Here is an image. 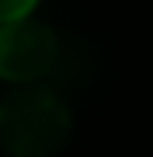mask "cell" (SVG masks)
<instances>
[{"instance_id":"7a4b0ae2","label":"cell","mask_w":153,"mask_h":157,"mask_svg":"<svg viewBox=\"0 0 153 157\" xmlns=\"http://www.w3.org/2000/svg\"><path fill=\"white\" fill-rule=\"evenodd\" d=\"M59 59V39L38 17L0 25V80L7 84H38Z\"/></svg>"},{"instance_id":"6da1fadb","label":"cell","mask_w":153,"mask_h":157,"mask_svg":"<svg viewBox=\"0 0 153 157\" xmlns=\"http://www.w3.org/2000/svg\"><path fill=\"white\" fill-rule=\"evenodd\" d=\"M73 136V112L49 84H14L0 98V150L7 157H56Z\"/></svg>"},{"instance_id":"3957f363","label":"cell","mask_w":153,"mask_h":157,"mask_svg":"<svg viewBox=\"0 0 153 157\" xmlns=\"http://www.w3.org/2000/svg\"><path fill=\"white\" fill-rule=\"evenodd\" d=\"M35 7H38V0H0V25L21 21V17H31Z\"/></svg>"}]
</instances>
